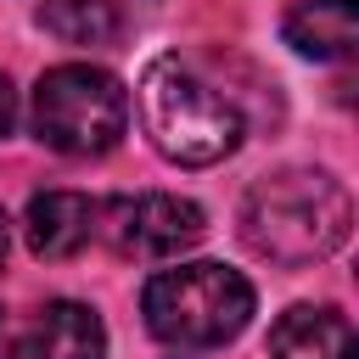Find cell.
<instances>
[{
    "mask_svg": "<svg viewBox=\"0 0 359 359\" xmlns=\"http://www.w3.org/2000/svg\"><path fill=\"white\" fill-rule=\"evenodd\" d=\"M353 202L320 168H280L258 180L241 202V236L269 264H320L348 241Z\"/></svg>",
    "mask_w": 359,
    "mask_h": 359,
    "instance_id": "6da1fadb",
    "label": "cell"
},
{
    "mask_svg": "<svg viewBox=\"0 0 359 359\" xmlns=\"http://www.w3.org/2000/svg\"><path fill=\"white\" fill-rule=\"evenodd\" d=\"M140 314L163 348L208 353V348H224L230 337H241V325L252 320V280L213 258L174 264L146 280Z\"/></svg>",
    "mask_w": 359,
    "mask_h": 359,
    "instance_id": "7a4b0ae2",
    "label": "cell"
},
{
    "mask_svg": "<svg viewBox=\"0 0 359 359\" xmlns=\"http://www.w3.org/2000/svg\"><path fill=\"white\" fill-rule=\"evenodd\" d=\"M140 123L151 146L180 168L224 163L241 146V112L208 79H196L180 56H157L140 73Z\"/></svg>",
    "mask_w": 359,
    "mask_h": 359,
    "instance_id": "3957f363",
    "label": "cell"
},
{
    "mask_svg": "<svg viewBox=\"0 0 359 359\" xmlns=\"http://www.w3.org/2000/svg\"><path fill=\"white\" fill-rule=\"evenodd\" d=\"M28 123L62 157H101L129 129V90L95 62H62L39 73Z\"/></svg>",
    "mask_w": 359,
    "mask_h": 359,
    "instance_id": "277c9868",
    "label": "cell"
},
{
    "mask_svg": "<svg viewBox=\"0 0 359 359\" xmlns=\"http://www.w3.org/2000/svg\"><path fill=\"white\" fill-rule=\"evenodd\" d=\"M202 230H208V213L174 191L107 196L95 213V241H107L118 258H174V252L196 247Z\"/></svg>",
    "mask_w": 359,
    "mask_h": 359,
    "instance_id": "5b68a950",
    "label": "cell"
},
{
    "mask_svg": "<svg viewBox=\"0 0 359 359\" xmlns=\"http://www.w3.org/2000/svg\"><path fill=\"white\" fill-rule=\"evenodd\" d=\"M95 213L101 202L84 191H34L22 213V236L39 258H73L95 241Z\"/></svg>",
    "mask_w": 359,
    "mask_h": 359,
    "instance_id": "8992f818",
    "label": "cell"
},
{
    "mask_svg": "<svg viewBox=\"0 0 359 359\" xmlns=\"http://www.w3.org/2000/svg\"><path fill=\"white\" fill-rule=\"evenodd\" d=\"M269 359H359L353 325L325 303H297L269 325Z\"/></svg>",
    "mask_w": 359,
    "mask_h": 359,
    "instance_id": "52a82bcc",
    "label": "cell"
},
{
    "mask_svg": "<svg viewBox=\"0 0 359 359\" xmlns=\"http://www.w3.org/2000/svg\"><path fill=\"white\" fill-rule=\"evenodd\" d=\"M28 353L34 359H107V325L90 303L73 297H50L34 314L28 331Z\"/></svg>",
    "mask_w": 359,
    "mask_h": 359,
    "instance_id": "ba28073f",
    "label": "cell"
},
{
    "mask_svg": "<svg viewBox=\"0 0 359 359\" xmlns=\"http://www.w3.org/2000/svg\"><path fill=\"white\" fill-rule=\"evenodd\" d=\"M286 45L314 62H348L359 45V6L353 0H297L286 11Z\"/></svg>",
    "mask_w": 359,
    "mask_h": 359,
    "instance_id": "9c48e42d",
    "label": "cell"
},
{
    "mask_svg": "<svg viewBox=\"0 0 359 359\" xmlns=\"http://www.w3.org/2000/svg\"><path fill=\"white\" fill-rule=\"evenodd\" d=\"M39 22L67 45H107L118 34V6L112 0H45Z\"/></svg>",
    "mask_w": 359,
    "mask_h": 359,
    "instance_id": "30bf717a",
    "label": "cell"
},
{
    "mask_svg": "<svg viewBox=\"0 0 359 359\" xmlns=\"http://www.w3.org/2000/svg\"><path fill=\"white\" fill-rule=\"evenodd\" d=\"M17 129V84L6 79V67H0V140Z\"/></svg>",
    "mask_w": 359,
    "mask_h": 359,
    "instance_id": "8fae6325",
    "label": "cell"
},
{
    "mask_svg": "<svg viewBox=\"0 0 359 359\" xmlns=\"http://www.w3.org/2000/svg\"><path fill=\"white\" fill-rule=\"evenodd\" d=\"M0 359H11V320H6V309H0Z\"/></svg>",
    "mask_w": 359,
    "mask_h": 359,
    "instance_id": "7c38bea8",
    "label": "cell"
},
{
    "mask_svg": "<svg viewBox=\"0 0 359 359\" xmlns=\"http://www.w3.org/2000/svg\"><path fill=\"white\" fill-rule=\"evenodd\" d=\"M6 252H11V224H6V213H0V264H6Z\"/></svg>",
    "mask_w": 359,
    "mask_h": 359,
    "instance_id": "4fadbf2b",
    "label": "cell"
}]
</instances>
